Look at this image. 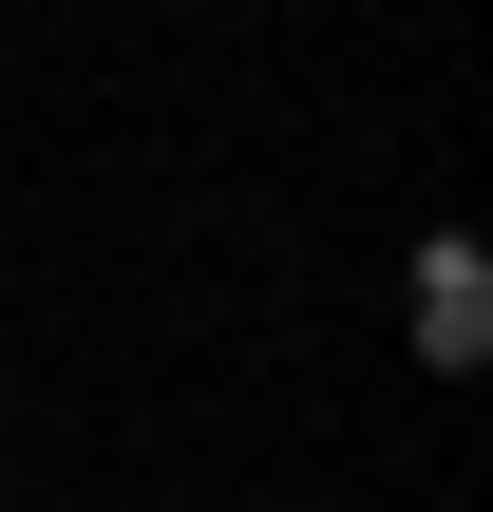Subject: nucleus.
Returning <instances> with one entry per match:
<instances>
[{
  "instance_id": "obj_1",
  "label": "nucleus",
  "mask_w": 493,
  "mask_h": 512,
  "mask_svg": "<svg viewBox=\"0 0 493 512\" xmlns=\"http://www.w3.org/2000/svg\"><path fill=\"white\" fill-rule=\"evenodd\" d=\"M418 361H456V380L493 361V266L475 247H418Z\"/></svg>"
}]
</instances>
